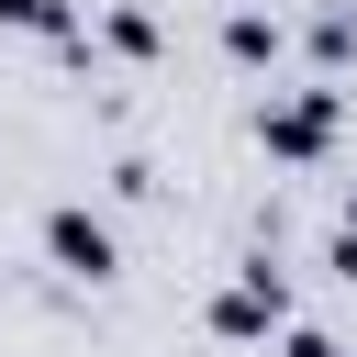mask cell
<instances>
[{
	"label": "cell",
	"instance_id": "obj_1",
	"mask_svg": "<svg viewBox=\"0 0 357 357\" xmlns=\"http://www.w3.org/2000/svg\"><path fill=\"white\" fill-rule=\"evenodd\" d=\"M201 324H212L223 346H268V335L290 324V268H279L268 245H257V257H234V279L212 290V312H201Z\"/></svg>",
	"mask_w": 357,
	"mask_h": 357
},
{
	"label": "cell",
	"instance_id": "obj_2",
	"mask_svg": "<svg viewBox=\"0 0 357 357\" xmlns=\"http://www.w3.org/2000/svg\"><path fill=\"white\" fill-rule=\"evenodd\" d=\"M335 123H346V89H268V112H257V145L279 156V167H324L335 156Z\"/></svg>",
	"mask_w": 357,
	"mask_h": 357
},
{
	"label": "cell",
	"instance_id": "obj_3",
	"mask_svg": "<svg viewBox=\"0 0 357 357\" xmlns=\"http://www.w3.org/2000/svg\"><path fill=\"white\" fill-rule=\"evenodd\" d=\"M45 257L67 268V279H123V245H112V223L89 212V201H45Z\"/></svg>",
	"mask_w": 357,
	"mask_h": 357
},
{
	"label": "cell",
	"instance_id": "obj_4",
	"mask_svg": "<svg viewBox=\"0 0 357 357\" xmlns=\"http://www.w3.org/2000/svg\"><path fill=\"white\" fill-rule=\"evenodd\" d=\"M223 56H234V67H279V11L234 0V11H223Z\"/></svg>",
	"mask_w": 357,
	"mask_h": 357
},
{
	"label": "cell",
	"instance_id": "obj_5",
	"mask_svg": "<svg viewBox=\"0 0 357 357\" xmlns=\"http://www.w3.org/2000/svg\"><path fill=\"white\" fill-rule=\"evenodd\" d=\"M100 45H112V56H134V67H145V56H156V45H167V33H156V11H145V0H112V11H100Z\"/></svg>",
	"mask_w": 357,
	"mask_h": 357
},
{
	"label": "cell",
	"instance_id": "obj_6",
	"mask_svg": "<svg viewBox=\"0 0 357 357\" xmlns=\"http://www.w3.org/2000/svg\"><path fill=\"white\" fill-rule=\"evenodd\" d=\"M0 33H45V45H67L78 11H67V0H0Z\"/></svg>",
	"mask_w": 357,
	"mask_h": 357
},
{
	"label": "cell",
	"instance_id": "obj_7",
	"mask_svg": "<svg viewBox=\"0 0 357 357\" xmlns=\"http://www.w3.org/2000/svg\"><path fill=\"white\" fill-rule=\"evenodd\" d=\"M346 56H357V11L324 0V11H312V67H346Z\"/></svg>",
	"mask_w": 357,
	"mask_h": 357
},
{
	"label": "cell",
	"instance_id": "obj_8",
	"mask_svg": "<svg viewBox=\"0 0 357 357\" xmlns=\"http://www.w3.org/2000/svg\"><path fill=\"white\" fill-rule=\"evenodd\" d=\"M279 357H346V346H335L324 324H279Z\"/></svg>",
	"mask_w": 357,
	"mask_h": 357
},
{
	"label": "cell",
	"instance_id": "obj_9",
	"mask_svg": "<svg viewBox=\"0 0 357 357\" xmlns=\"http://www.w3.org/2000/svg\"><path fill=\"white\" fill-rule=\"evenodd\" d=\"M324 268H335V279H357V234H324Z\"/></svg>",
	"mask_w": 357,
	"mask_h": 357
},
{
	"label": "cell",
	"instance_id": "obj_10",
	"mask_svg": "<svg viewBox=\"0 0 357 357\" xmlns=\"http://www.w3.org/2000/svg\"><path fill=\"white\" fill-rule=\"evenodd\" d=\"M335 234H357V178H346V223H335Z\"/></svg>",
	"mask_w": 357,
	"mask_h": 357
}]
</instances>
